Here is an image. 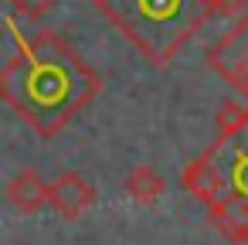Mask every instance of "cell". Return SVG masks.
<instances>
[{
    "label": "cell",
    "instance_id": "1",
    "mask_svg": "<svg viewBox=\"0 0 248 245\" xmlns=\"http://www.w3.org/2000/svg\"><path fill=\"white\" fill-rule=\"evenodd\" d=\"M7 31L17 51L0 68V96L41 140H51L99 96L102 79L55 31L28 41L14 17H7Z\"/></svg>",
    "mask_w": 248,
    "mask_h": 245
},
{
    "label": "cell",
    "instance_id": "2",
    "mask_svg": "<svg viewBox=\"0 0 248 245\" xmlns=\"http://www.w3.org/2000/svg\"><path fill=\"white\" fill-rule=\"evenodd\" d=\"M95 7L153 65L173 62L214 14L211 0H95Z\"/></svg>",
    "mask_w": 248,
    "mask_h": 245
},
{
    "label": "cell",
    "instance_id": "3",
    "mask_svg": "<svg viewBox=\"0 0 248 245\" xmlns=\"http://www.w3.org/2000/svg\"><path fill=\"white\" fill-rule=\"evenodd\" d=\"M207 65L221 82L248 99V17H238L234 28L207 48Z\"/></svg>",
    "mask_w": 248,
    "mask_h": 245
},
{
    "label": "cell",
    "instance_id": "4",
    "mask_svg": "<svg viewBox=\"0 0 248 245\" xmlns=\"http://www.w3.org/2000/svg\"><path fill=\"white\" fill-rule=\"evenodd\" d=\"M180 187L197 197L201 204H214L217 197H224L231 191L228 184V167H224V157H221V143L214 140V147H207L201 157H194L184 174H180Z\"/></svg>",
    "mask_w": 248,
    "mask_h": 245
},
{
    "label": "cell",
    "instance_id": "5",
    "mask_svg": "<svg viewBox=\"0 0 248 245\" xmlns=\"http://www.w3.org/2000/svg\"><path fill=\"white\" fill-rule=\"evenodd\" d=\"M95 187L78 174V170H65L55 184H51V208H55V214L58 218H65V221H78L82 214H89L92 211V204H95Z\"/></svg>",
    "mask_w": 248,
    "mask_h": 245
},
{
    "label": "cell",
    "instance_id": "6",
    "mask_svg": "<svg viewBox=\"0 0 248 245\" xmlns=\"http://www.w3.org/2000/svg\"><path fill=\"white\" fill-rule=\"evenodd\" d=\"M207 221L221 238L248 245V194L228 191L224 197L207 204Z\"/></svg>",
    "mask_w": 248,
    "mask_h": 245
},
{
    "label": "cell",
    "instance_id": "7",
    "mask_svg": "<svg viewBox=\"0 0 248 245\" xmlns=\"http://www.w3.org/2000/svg\"><path fill=\"white\" fill-rule=\"evenodd\" d=\"M7 201L21 211V214H38L51 204V184H45V177L31 167L17 170L7 184Z\"/></svg>",
    "mask_w": 248,
    "mask_h": 245
},
{
    "label": "cell",
    "instance_id": "8",
    "mask_svg": "<svg viewBox=\"0 0 248 245\" xmlns=\"http://www.w3.org/2000/svg\"><path fill=\"white\" fill-rule=\"evenodd\" d=\"M126 194H129V201H136V204H156V201L167 194V180H163L150 163H140V167H133L129 177H126Z\"/></svg>",
    "mask_w": 248,
    "mask_h": 245
},
{
    "label": "cell",
    "instance_id": "9",
    "mask_svg": "<svg viewBox=\"0 0 248 245\" xmlns=\"http://www.w3.org/2000/svg\"><path fill=\"white\" fill-rule=\"evenodd\" d=\"M214 126H217V136H224V140L241 136L248 130V106L238 99H224L214 113Z\"/></svg>",
    "mask_w": 248,
    "mask_h": 245
},
{
    "label": "cell",
    "instance_id": "10",
    "mask_svg": "<svg viewBox=\"0 0 248 245\" xmlns=\"http://www.w3.org/2000/svg\"><path fill=\"white\" fill-rule=\"evenodd\" d=\"M217 143H221V157H224V140L217 136ZM228 150H231V157L224 160V167H228V184H231V191L248 194V150L238 143V136L228 140Z\"/></svg>",
    "mask_w": 248,
    "mask_h": 245
},
{
    "label": "cell",
    "instance_id": "11",
    "mask_svg": "<svg viewBox=\"0 0 248 245\" xmlns=\"http://www.w3.org/2000/svg\"><path fill=\"white\" fill-rule=\"evenodd\" d=\"M55 7H58V0H11V11L17 17H28V21H41Z\"/></svg>",
    "mask_w": 248,
    "mask_h": 245
},
{
    "label": "cell",
    "instance_id": "12",
    "mask_svg": "<svg viewBox=\"0 0 248 245\" xmlns=\"http://www.w3.org/2000/svg\"><path fill=\"white\" fill-rule=\"evenodd\" d=\"M211 4H214V14L217 17H245L248 0H211Z\"/></svg>",
    "mask_w": 248,
    "mask_h": 245
}]
</instances>
